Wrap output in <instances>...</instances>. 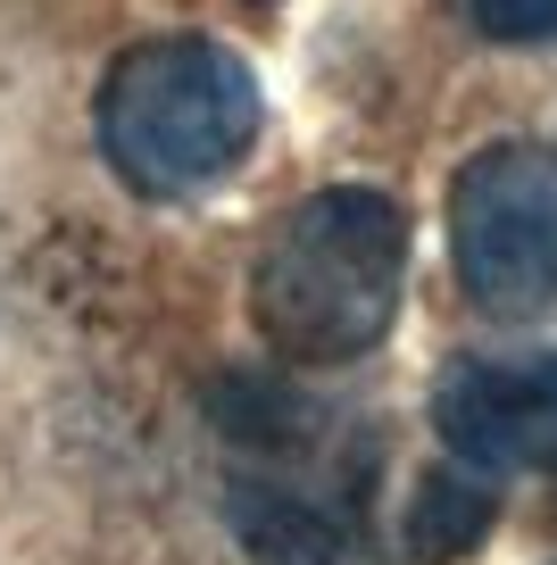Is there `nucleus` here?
<instances>
[{
  "instance_id": "39448f33",
  "label": "nucleus",
  "mask_w": 557,
  "mask_h": 565,
  "mask_svg": "<svg viewBox=\"0 0 557 565\" xmlns=\"http://www.w3.org/2000/svg\"><path fill=\"white\" fill-rule=\"evenodd\" d=\"M483 524H491V491L474 482V466H441V475L417 491V548H424V557H458V548H474Z\"/></svg>"
},
{
  "instance_id": "f03ea898",
  "label": "nucleus",
  "mask_w": 557,
  "mask_h": 565,
  "mask_svg": "<svg viewBox=\"0 0 557 565\" xmlns=\"http://www.w3.org/2000/svg\"><path fill=\"white\" fill-rule=\"evenodd\" d=\"M92 134H101V159L125 192L183 200L250 159L259 75L225 42H200V34L134 42L92 100Z\"/></svg>"
},
{
  "instance_id": "20e7f679",
  "label": "nucleus",
  "mask_w": 557,
  "mask_h": 565,
  "mask_svg": "<svg viewBox=\"0 0 557 565\" xmlns=\"http://www.w3.org/2000/svg\"><path fill=\"white\" fill-rule=\"evenodd\" d=\"M433 424L458 466H557V358H466L441 374Z\"/></svg>"
},
{
  "instance_id": "423d86ee",
  "label": "nucleus",
  "mask_w": 557,
  "mask_h": 565,
  "mask_svg": "<svg viewBox=\"0 0 557 565\" xmlns=\"http://www.w3.org/2000/svg\"><path fill=\"white\" fill-rule=\"evenodd\" d=\"M466 18L491 42H549L557 34V0H466Z\"/></svg>"
},
{
  "instance_id": "7ed1b4c3",
  "label": "nucleus",
  "mask_w": 557,
  "mask_h": 565,
  "mask_svg": "<svg viewBox=\"0 0 557 565\" xmlns=\"http://www.w3.org/2000/svg\"><path fill=\"white\" fill-rule=\"evenodd\" d=\"M450 266L483 317H557V141H491L458 167Z\"/></svg>"
},
{
  "instance_id": "f257e3e1",
  "label": "nucleus",
  "mask_w": 557,
  "mask_h": 565,
  "mask_svg": "<svg viewBox=\"0 0 557 565\" xmlns=\"http://www.w3.org/2000/svg\"><path fill=\"white\" fill-rule=\"evenodd\" d=\"M408 291V216L400 200L333 183L308 192L250 266V317L299 366H349L391 333Z\"/></svg>"
}]
</instances>
